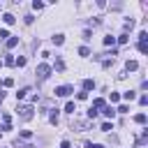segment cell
<instances>
[{
	"label": "cell",
	"instance_id": "cell-21",
	"mask_svg": "<svg viewBox=\"0 0 148 148\" xmlns=\"http://www.w3.org/2000/svg\"><path fill=\"white\" fill-rule=\"evenodd\" d=\"M139 39H141V42H146V39H148V32H146V30H141V32H139Z\"/></svg>",
	"mask_w": 148,
	"mask_h": 148
},
{
	"label": "cell",
	"instance_id": "cell-29",
	"mask_svg": "<svg viewBox=\"0 0 148 148\" xmlns=\"http://www.w3.org/2000/svg\"><path fill=\"white\" fill-rule=\"evenodd\" d=\"M2 99H5V92H2V90H0V102H2Z\"/></svg>",
	"mask_w": 148,
	"mask_h": 148
},
{
	"label": "cell",
	"instance_id": "cell-8",
	"mask_svg": "<svg viewBox=\"0 0 148 148\" xmlns=\"http://www.w3.org/2000/svg\"><path fill=\"white\" fill-rule=\"evenodd\" d=\"M16 44H18V37H9L7 39V49H14Z\"/></svg>",
	"mask_w": 148,
	"mask_h": 148
},
{
	"label": "cell",
	"instance_id": "cell-25",
	"mask_svg": "<svg viewBox=\"0 0 148 148\" xmlns=\"http://www.w3.org/2000/svg\"><path fill=\"white\" fill-rule=\"evenodd\" d=\"M32 7H35V9H42V7H44V2H39V0H35V2H32Z\"/></svg>",
	"mask_w": 148,
	"mask_h": 148
},
{
	"label": "cell",
	"instance_id": "cell-18",
	"mask_svg": "<svg viewBox=\"0 0 148 148\" xmlns=\"http://www.w3.org/2000/svg\"><path fill=\"white\" fill-rule=\"evenodd\" d=\"M79 56H90V51H88V46H81V49H79Z\"/></svg>",
	"mask_w": 148,
	"mask_h": 148
},
{
	"label": "cell",
	"instance_id": "cell-19",
	"mask_svg": "<svg viewBox=\"0 0 148 148\" xmlns=\"http://www.w3.org/2000/svg\"><path fill=\"white\" fill-rule=\"evenodd\" d=\"M2 86H5V88H12V86H14V79H5Z\"/></svg>",
	"mask_w": 148,
	"mask_h": 148
},
{
	"label": "cell",
	"instance_id": "cell-14",
	"mask_svg": "<svg viewBox=\"0 0 148 148\" xmlns=\"http://www.w3.org/2000/svg\"><path fill=\"white\" fill-rule=\"evenodd\" d=\"M134 120H136L139 125H143V123H146V113H136V116H134Z\"/></svg>",
	"mask_w": 148,
	"mask_h": 148
},
{
	"label": "cell",
	"instance_id": "cell-26",
	"mask_svg": "<svg viewBox=\"0 0 148 148\" xmlns=\"http://www.w3.org/2000/svg\"><path fill=\"white\" fill-rule=\"evenodd\" d=\"M102 132H111V123H104L102 125Z\"/></svg>",
	"mask_w": 148,
	"mask_h": 148
},
{
	"label": "cell",
	"instance_id": "cell-20",
	"mask_svg": "<svg viewBox=\"0 0 148 148\" xmlns=\"http://www.w3.org/2000/svg\"><path fill=\"white\" fill-rule=\"evenodd\" d=\"M116 111H118V113H127V111H130V109H127V104H120V106H118V109H116Z\"/></svg>",
	"mask_w": 148,
	"mask_h": 148
},
{
	"label": "cell",
	"instance_id": "cell-24",
	"mask_svg": "<svg viewBox=\"0 0 148 148\" xmlns=\"http://www.w3.org/2000/svg\"><path fill=\"white\" fill-rule=\"evenodd\" d=\"M51 123H58V111H56V109L51 111Z\"/></svg>",
	"mask_w": 148,
	"mask_h": 148
},
{
	"label": "cell",
	"instance_id": "cell-3",
	"mask_svg": "<svg viewBox=\"0 0 148 148\" xmlns=\"http://www.w3.org/2000/svg\"><path fill=\"white\" fill-rule=\"evenodd\" d=\"M69 92H72V86H58V88H56V95H58V97H67Z\"/></svg>",
	"mask_w": 148,
	"mask_h": 148
},
{
	"label": "cell",
	"instance_id": "cell-27",
	"mask_svg": "<svg viewBox=\"0 0 148 148\" xmlns=\"http://www.w3.org/2000/svg\"><path fill=\"white\" fill-rule=\"evenodd\" d=\"M86 148H104L102 143H86Z\"/></svg>",
	"mask_w": 148,
	"mask_h": 148
},
{
	"label": "cell",
	"instance_id": "cell-15",
	"mask_svg": "<svg viewBox=\"0 0 148 148\" xmlns=\"http://www.w3.org/2000/svg\"><path fill=\"white\" fill-rule=\"evenodd\" d=\"M139 51H141V53H148V44H146V42H139Z\"/></svg>",
	"mask_w": 148,
	"mask_h": 148
},
{
	"label": "cell",
	"instance_id": "cell-1",
	"mask_svg": "<svg viewBox=\"0 0 148 148\" xmlns=\"http://www.w3.org/2000/svg\"><path fill=\"white\" fill-rule=\"evenodd\" d=\"M32 111H35L32 104H21V106H18V116H21V120H30V118L35 116Z\"/></svg>",
	"mask_w": 148,
	"mask_h": 148
},
{
	"label": "cell",
	"instance_id": "cell-5",
	"mask_svg": "<svg viewBox=\"0 0 148 148\" xmlns=\"http://www.w3.org/2000/svg\"><path fill=\"white\" fill-rule=\"evenodd\" d=\"M28 92H32V90H30V88H28V86H25V88H21V90H18V92H16V97H18V99H23V97H25V95H28Z\"/></svg>",
	"mask_w": 148,
	"mask_h": 148
},
{
	"label": "cell",
	"instance_id": "cell-6",
	"mask_svg": "<svg viewBox=\"0 0 148 148\" xmlns=\"http://www.w3.org/2000/svg\"><path fill=\"white\" fill-rule=\"evenodd\" d=\"M104 116H106V118H113V116H116V109H113V106H104Z\"/></svg>",
	"mask_w": 148,
	"mask_h": 148
},
{
	"label": "cell",
	"instance_id": "cell-23",
	"mask_svg": "<svg viewBox=\"0 0 148 148\" xmlns=\"http://www.w3.org/2000/svg\"><path fill=\"white\" fill-rule=\"evenodd\" d=\"M95 116H97V109L90 106V109H88V118H95Z\"/></svg>",
	"mask_w": 148,
	"mask_h": 148
},
{
	"label": "cell",
	"instance_id": "cell-9",
	"mask_svg": "<svg viewBox=\"0 0 148 148\" xmlns=\"http://www.w3.org/2000/svg\"><path fill=\"white\" fill-rule=\"evenodd\" d=\"M136 67H139V62H136V60H127V72H134Z\"/></svg>",
	"mask_w": 148,
	"mask_h": 148
},
{
	"label": "cell",
	"instance_id": "cell-12",
	"mask_svg": "<svg viewBox=\"0 0 148 148\" xmlns=\"http://www.w3.org/2000/svg\"><path fill=\"white\" fill-rule=\"evenodd\" d=\"M123 97L125 99H136V92L134 90H127V92H123Z\"/></svg>",
	"mask_w": 148,
	"mask_h": 148
},
{
	"label": "cell",
	"instance_id": "cell-17",
	"mask_svg": "<svg viewBox=\"0 0 148 148\" xmlns=\"http://www.w3.org/2000/svg\"><path fill=\"white\" fill-rule=\"evenodd\" d=\"M127 39H130V37H127V35H125V32H123V35H120V37H118V44H127Z\"/></svg>",
	"mask_w": 148,
	"mask_h": 148
},
{
	"label": "cell",
	"instance_id": "cell-13",
	"mask_svg": "<svg viewBox=\"0 0 148 148\" xmlns=\"http://www.w3.org/2000/svg\"><path fill=\"white\" fill-rule=\"evenodd\" d=\"M65 111H67V113H74V111H76L74 102H67V104H65Z\"/></svg>",
	"mask_w": 148,
	"mask_h": 148
},
{
	"label": "cell",
	"instance_id": "cell-4",
	"mask_svg": "<svg viewBox=\"0 0 148 148\" xmlns=\"http://www.w3.org/2000/svg\"><path fill=\"white\" fill-rule=\"evenodd\" d=\"M92 88H95V81H92V79H86V81H83V92H88V90H92Z\"/></svg>",
	"mask_w": 148,
	"mask_h": 148
},
{
	"label": "cell",
	"instance_id": "cell-28",
	"mask_svg": "<svg viewBox=\"0 0 148 148\" xmlns=\"http://www.w3.org/2000/svg\"><path fill=\"white\" fill-rule=\"evenodd\" d=\"M60 148H69V141H62V143H60Z\"/></svg>",
	"mask_w": 148,
	"mask_h": 148
},
{
	"label": "cell",
	"instance_id": "cell-10",
	"mask_svg": "<svg viewBox=\"0 0 148 148\" xmlns=\"http://www.w3.org/2000/svg\"><path fill=\"white\" fill-rule=\"evenodd\" d=\"M92 109H104V99H102V97H97V99L92 102Z\"/></svg>",
	"mask_w": 148,
	"mask_h": 148
},
{
	"label": "cell",
	"instance_id": "cell-11",
	"mask_svg": "<svg viewBox=\"0 0 148 148\" xmlns=\"http://www.w3.org/2000/svg\"><path fill=\"white\" fill-rule=\"evenodd\" d=\"M2 21H5V23H7V25H12V23H14V21H16V18H14V16H12V14H5V16H2Z\"/></svg>",
	"mask_w": 148,
	"mask_h": 148
},
{
	"label": "cell",
	"instance_id": "cell-16",
	"mask_svg": "<svg viewBox=\"0 0 148 148\" xmlns=\"http://www.w3.org/2000/svg\"><path fill=\"white\" fill-rule=\"evenodd\" d=\"M113 42H116V37H111V35H109V37H104V44H106V46H111Z\"/></svg>",
	"mask_w": 148,
	"mask_h": 148
},
{
	"label": "cell",
	"instance_id": "cell-7",
	"mask_svg": "<svg viewBox=\"0 0 148 148\" xmlns=\"http://www.w3.org/2000/svg\"><path fill=\"white\" fill-rule=\"evenodd\" d=\"M62 42H65V35H53V44L56 46H60Z\"/></svg>",
	"mask_w": 148,
	"mask_h": 148
},
{
	"label": "cell",
	"instance_id": "cell-22",
	"mask_svg": "<svg viewBox=\"0 0 148 148\" xmlns=\"http://www.w3.org/2000/svg\"><path fill=\"white\" fill-rule=\"evenodd\" d=\"M56 69H65V62H62V60H60V58H58V60H56Z\"/></svg>",
	"mask_w": 148,
	"mask_h": 148
},
{
	"label": "cell",
	"instance_id": "cell-2",
	"mask_svg": "<svg viewBox=\"0 0 148 148\" xmlns=\"http://www.w3.org/2000/svg\"><path fill=\"white\" fill-rule=\"evenodd\" d=\"M35 74H37V79H39V81H46V79H49V74H51V67H49L46 62H42V65L37 67V72H35Z\"/></svg>",
	"mask_w": 148,
	"mask_h": 148
}]
</instances>
